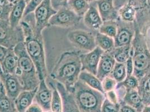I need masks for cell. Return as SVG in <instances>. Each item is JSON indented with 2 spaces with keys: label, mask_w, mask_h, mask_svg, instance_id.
I'll return each mask as SVG.
<instances>
[{
  "label": "cell",
  "mask_w": 150,
  "mask_h": 112,
  "mask_svg": "<svg viewBox=\"0 0 150 112\" xmlns=\"http://www.w3.org/2000/svg\"><path fill=\"white\" fill-rule=\"evenodd\" d=\"M20 26L24 36V45L28 55L34 63L40 80H46L48 71L45 61L44 40L42 35L35 32L34 13L24 16Z\"/></svg>",
  "instance_id": "1"
},
{
  "label": "cell",
  "mask_w": 150,
  "mask_h": 112,
  "mask_svg": "<svg viewBox=\"0 0 150 112\" xmlns=\"http://www.w3.org/2000/svg\"><path fill=\"white\" fill-rule=\"evenodd\" d=\"M86 1L88 2V3L91 4V3H93L94 2H96V1H97L98 0H86Z\"/></svg>",
  "instance_id": "47"
},
{
  "label": "cell",
  "mask_w": 150,
  "mask_h": 112,
  "mask_svg": "<svg viewBox=\"0 0 150 112\" xmlns=\"http://www.w3.org/2000/svg\"><path fill=\"white\" fill-rule=\"evenodd\" d=\"M98 11L103 22L119 19L118 9L114 0H98L96 1Z\"/></svg>",
  "instance_id": "14"
},
{
  "label": "cell",
  "mask_w": 150,
  "mask_h": 112,
  "mask_svg": "<svg viewBox=\"0 0 150 112\" xmlns=\"http://www.w3.org/2000/svg\"><path fill=\"white\" fill-rule=\"evenodd\" d=\"M45 80L40 81L34 101L40 106L44 112H50L53 90L52 87L48 86Z\"/></svg>",
  "instance_id": "12"
},
{
  "label": "cell",
  "mask_w": 150,
  "mask_h": 112,
  "mask_svg": "<svg viewBox=\"0 0 150 112\" xmlns=\"http://www.w3.org/2000/svg\"></svg>",
  "instance_id": "52"
},
{
  "label": "cell",
  "mask_w": 150,
  "mask_h": 112,
  "mask_svg": "<svg viewBox=\"0 0 150 112\" xmlns=\"http://www.w3.org/2000/svg\"><path fill=\"white\" fill-rule=\"evenodd\" d=\"M13 50L18 57V66L14 75L19 79L23 90L37 89L40 80L36 67L26 52L24 43L17 44Z\"/></svg>",
  "instance_id": "3"
},
{
  "label": "cell",
  "mask_w": 150,
  "mask_h": 112,
  "mask_svg": "<svg viewBox=\"0 0 150 112\" xmlns=\"http://www.w3.org/2000/svg\"><path fill=\"white\" fill-rule=\"evenodd\" d=\"M13 7V4L8 5L2 6H0V20H8L10 13L11 12Z\"/></svg>",
  "instance_id": "37"
},
{
  "label": "cell",
  "mask_w": 150,
  "mask_h": 112,
  "mask_svg": "<svg viewBox=\"0 0 150 112\" xmlns=\"http://www.w3.org/2000/svg\"><path fill=\"white\" fill-rule=\"evenodd\" d=\"M125 68L127 71V76H129L133 74L134 71V66H133V58H132V48L131 49V53L130 56L128 60L125 62Z\"/></svg>",
  "instance_id": "39"
},
{
  "label": "cell",
  "mask_w": 150,
  "mask_h": 112,
  "mask_svg": "<svg viewBox=\"0 0 150 112\" xmlns=\"http://www.w3.org/2000/svg\"><path fill=\"white\" fill-rule=\"evenodd\" d=\"M52 5L51 0H43L42 4L35 10V32L38 35H42V31L45 28L50 26V18L57 13Z\"/></svg>",
  "instance_id": "8"
},
{
  "label": "cell",
  "mask_w": 150,
  "mask_h": 112,
  "mask_svg": "<svg viewBox=\"0 0 150 112\" xmlns=\"http://www.w3.org/2000/svg\"><path fill=\"white\" fill-rule=\"evenodd\" d=\"M127 0H126L127 1ZM136 9V23L138 26L150 21V0H130Z\"/></svg>",
  "instance_id": "17"
},
{
  "label": "cell",
  "mask_w": 150,
  "mask_h": 112,
  "mask_svg": "<svg viewBox=\"0 0 150 112\" xmlns=\"http://www.w3.org/2000/svg\"><path fill=\"white\" fill-rule=\"evenodd\" d=\"M24 42V36L20 26L13 28L8 20H0V44L8 49H13L21 42Z\"/></svg>",
  "instance_id": "6"
},
{
  "label": "cell",
  "mask_w": 150,
  "mask_h": 112,
  "mask_svg": "<svg viewBox=\"0 0 150 112\" xmlns=\"http://www.w3.org/2000/svg\"><path fill=\"white\" fill-rule=\"evenodd\" d=\"M76 103L81 112H101L105 94L89 87L79 80L72 93Z\"/></svg>",
  "instance_id": "4"
},
{
  "label": "cell",
  "mask_w": 150,
  "mask_h": 112,
  "mask_svg": "<svg viewBox=\"0 0 150 112\" xmlns=\"http://www.w3.org/2000/svg\"><path fill=\"white\" fill-rule=\"evenodd\" d=\"M4 86H3V84H2V81H1V77H0V89L1 88V87H2Z\"/></svg>",
  "instance_id": "49"
},
{
  "label": "cell",
  "mask_w": 150,
  "mask_h": 112,
  "mask_svg": "<svg viewBox=\"0 0 150 112\" xmlns=\"http://www.w3.org/2000/svg\"><path fill=\"white\" fill-rule=\"evenodd\" d=\"M8 49L0 44V63L2 62L5 57L6 55Z\"/></svg>",
  "instance_id": "44"
},
{
  "label": "cell",
  "mask_w": 150,
  "mask_h": 112,
  "mask_svg": "<svg viewBox=\"0 0 150 112\" xmlns=\"http://www.w3.org/2000/svg\"><path fill=\"white\" fill-rule=\"evenodd\" d=\"M120 104L119 112H137L134 108L124 103H120Z\"/></svg>",
  "instance_id": "43"
},
{
  "label": "cell",
  "mask_w": 150,
  "mask_h": 112,
  "mask_svg": "<svg viewBox=\"0 0 150 112\" xmlns=\"http://www.w3.org/2000/svg\"><path fill=\"white\" fill-rule=\"evenodd\" d=\"M1 65L3 73L15 74L18 66V57L13 49H8Z\"/></svg>",
  "instance_id": "22"
},
{
  "label": "cell",
  "mask_w": 150,
  "mask_h": 112,
  "mask_svg": "<svg viewBox=\"0 0 150 112\" xmlns=\"http://www.w3.org/2000/svg\"><path fill=\"white\" fill-rule=\"evenodd\" d=\"M141 33L144 34L145 41L150 52V21L144 25Z\"/></svg>",
  "instance_id": "38"
},
{
  "label": "cell",
  "mask_w": 150,
  "mask_h": 112,
  "mask_svg": "<svg viewBox=\"0 0 150 112\" xmlns=\"http://www.w3.org/2000/svg\"><path fill=\"white\" fill-rule=\"evenodd\" d=\"M119 83L124 86L127 90L137 89L139 81L135 76L132 75L129 76H127L124 81Z\"/></svg>",
  "instance_id": "33"
},
{
  "label": "cell",
  "mask_w": 150,
  "mask_h": 112,
  "mask_svg": "<svg viewBox=\"0 0 150 112\" xmlns=\"http://www.w3.org/2000/svg\"><path fill=\"white\" fill-rule=\"evenodd\" d=\"M10 3L8 0H0V6H7L10 4Z\"/></svg>",
  "instance_id": "45"
},
{
  "label": "cell",
  "mask_w": 150,
  "mask_h": 112,
  "mask_svg": "<svg viewBox=\"0 0 150 112\" xmlns=\"http://www.w3.org/2000/svg\"><path fill=\"white\" fill-rule=\"evenodd\" d=\"M25 112H44L42 108L37 103H33L25 111Z\"/></svg>",
  "instance_id": "42"
},
{
  "label": "cell",
  "mask_w": 150,
  "mask_h": 112,
  "mask_svg": "<svg viewBox=\"0 0 150 112\" xmlns=\"http://www.w3.org/2000/svg\"><path fill=\"white\" fill-rule=\"evenodd\" d=\"M104 51L96 47L94 50L85 53H80L82 71H86L96 75L98 65Z\"/></svg>",
  "instance_id": "11"
},
{
  "label": "cell",
  "mask_w": 150,
  "mask_h": 112,
  "mask_svg": "<svg viewBox=\"0 0 150 112\" xmlns=\"http://www.w3.org/2000/svg\"><path fill=\"white\" fill-rule=\"evenodd\" d=\"M0 77L7 96L15 100L23 90L19 79L13 74L5 73L0 75Z\"/></svg>",
  "instance_id": "13"
},
{
  "label": "cell",
  "mask_w": 150,
  "mask_h": 112,
  "mask_svg": "<svg viewBox=\"0 0 150 112\" xmlns=\"http://www.w3.org/2000/svg\"><path fill=\"white\" fill-rule=\"evenodd\" d=\"M118 30L114 38L115 47L131 45L134 36L136 22L128 23L117 20Z\"/></svg>",
  "instance_id": "10"
},
{
  "label": "cell",
  "mask_w": 150,
  "mask_h": 112,
  "mask_svg": "<svg viewBox=\"0 0 150 112\" xmlns=\"http://www.w3.org/2000/svg\"><path fill=\"white\" fill-rule=\"evenodd\" d=\"M134 66L133 74L139 80L150 68V52L144 34L136 24L135 33L131 44Z\"/></svg>",
  "instance_id": "5"
},
{
  "label": "cell",
  "mask_w": 150,
  "mask_h": 112,
  "mask_svg": "<svg viewBox=\"0 0 150 112\" xmlns=\"http://www.w3.org/2000/svg\"><path fill=\"white\" fill-rule=\"evenodd\" d=\"M131 45L121 47H115L112 55L117 62L125 63L130 56Z\"/></svg>",
  "instance_id": "31"
},
{
  "label": "cell",
  "mask_w": 150,
  "mask_h": 112,
  "mask_svg": "<svg viewBox=\"0 0 150 112\" xmlns=\"http://www.w3.org/2000/svg\"><path fill=\"white\" fill-rule=\"evenodd\" d=\"M50 87L53 90L52 99L51 101L50 112H62L63 102L61 94L57 90L56 85L50 83Z\"/></svg>",
  "instance_id": "29"
},
{
  "label": "cell",
  "mask_w": 150,
  "mask_h": 112,
  "mask_svg": "<svg viewBox=\"0 0 150 112\" xmlns=\"http://www.w3.org/2000/svg\"><path fill=\"white\" fill-rule=\"evenodd\" d=\"M10 3H11V4H13V2H16V1H18V0H8Z\"/></svg>",
  "instance_id": "50"
},
{
  "label": "cell",
  "mask_w": 150,
  "mask_h": 112,
  "mask_svg": "<svg viewBox=\"0 0 150 112\" xmlns=\"http://www.w3.org/2000/svg\"><path fill=\"white\" fill-rule=\"evenodd\" d=\"M141 112H150V106H144Z\"/></svg>",
  "instance_id": "46"
},
{
  "label": "cell",
  "mask_w": 150,
  "mask_h": 112,
  "mask_svg": "<svg viewBox=\"0 0 150 112\" xmlns=\"http://www.w3.org/2000/svg\"><path fill=\"white\" fill-rule=\"evenodd\" d=\"M119 19L123 22L131 23L136 22L137 11L130 0H127L118 9Z\"/></svg>",
  "instance_id": "21"
},
{
  "label": "cell",
  "mask_w": 150,
  "mask_h": 112,
  "mask_svg": "<svg viewBox=\"0 0 150 112\" xmlns=\"http://www.w3.org/2000/svg\"><path fill=\"white\" fill-rule=\"evenodd\" d=\"M82 18L77 15L67 6L57 10L50 18L49 26H57L62 28H69L78 25Z\"/></svg>",
  "instance_id": "9"
},
{
  "label": "cell",
  "mask_w": 150,
  "mask_h": 112,
  "mask_svg": "<svg viewBox=\"0 0 150 112\" xmlns=\"http://www.w3.org/2000/svg\"><path fill=\"white\" fill-rule=\"evenodd\" d=\"M56 86L62 97V112H81L76 103L73 94L69 91L59 82H56Z\"/></svg>",
  "instance_id": "18"
},
{
  "label": "cell",
  "mask_w": 150,
  "mask_h": 112,
  "mask_svg": "<svg viewBox=\"0 0 150 112\" xmlns=\"http://www.w3.org/2000/svg\"><path fill=\"white\" fill-rule=\"evenodd\" d=\"M79 80L83 82L89 87L105 94L102 87L101 81L96 77V75L90 73L86 71H82L80 74Z\"/></svg>",
  "instance_id": "25"
},
{
  "label": "cell",
  "mask_w": 150,
  "mask_h": 112,
  "mask_svg": "<svg viewBox=\"0 0 150 112\" xmlns=\"http://www.w3.org/2000/svg\"><path fill=\"white\" fill-rule=\"evenodd\" d=\"M137 88L144 106H150V68L139 80Z\"/></svg>",
  "instance_id": "24"
},
{
  "label": "cell",
  "mask_w": 150,
  "mask_h": 112,
  "mask_svg": "<svg viewBox=\"0 0 150 112\" xmlns=\"http://www.w3.org/2000/svg\"><path fill=\"white\" fill-rule=\"evenodd\" d=\"M95 43L96 47L105 52H112L115 48L114 38L103 34L99 31L95 35Z\"/></svg>",
  "instance_id": "26"
},
{
  "label": "cell",
  "mask_w": 150,
  "mask_h": 112,
  "mask_svg": "<svg viewBox=\"0 0 150 112\" xmlns=\"http://www.w3.org/2000/svg\"><path fill=\"white\" fill-rule=\"evenodd\" d=\"M68 1L69 0H51V2L53 7L57 11L62 7L66 6Z\"/></svg>",
  "instance_id": "41"
},
{
  "label": "cell",
  "mask_w": 150,
  "mask_h": 112,
  "mask_svg": "<svg viewBox=\"0 0 150 112\" xmlns=\"http://www.w3.org/2000/svg\"><path fill=\"white\" fill-rule=\"evenodd\" d=\"M120 103L115 104L105 98L101 106V112H119Z\"/></svg>",
  "instance_id": "35"
},
{
  "label": "cell",
  "mask_w": 150,
  "mask_h": 112,
  "mask_svg": "<svg viewBox=\"0 0 150 112\" xmlns=\"http://www.w3.org/2000/svg\"><path fill=\"white\" fill-rule=\"evenodd\" d=\"M118 82L110 76H106L101 81L102 87L105 94L106 92L114 90Z\"/></svg>",
  "instance_id": "34"
},
{
  "label": "cell",
  "mask_w": 150,
  "mask_h": 112,
  "mask_svg": "<svg viewBox=\"0 0 150 112\" xmlns=\"http://www.w3.org/2000/svg\"><path fill=\"white\" fill-rule=\"evenodd\" d=\"M67 37L71 44L79 50L88 52L96 47L95 35L92 32L76 29L69 31Z\"/></svg>",
  "instance_id": "7"
},
{
  "label": "cell",
  "mask_w": 150,
  "mask_h": 112,
  "mask_svg": "<svg viewBox=\"0 0 150 112\" xmlns=\"http://www.w3.org/2000/svg\"><path fill=\"white\" fill-rule=\"evenodd\" d=\"M26 3L25 0H18L13 4V7L10 13L8 21L13 28L20 26L21 20L24 16Z\"/></svg>",
  "instance_id": "19"
},
{
  "label": "cell",
  "mask_w": 150,
  "mask_h": 112,
  "mask_svg": "<svg viewBox=\"0 0 150 112\" xmlns=\"http://www.w3.org/2000/svg\"><path fill=\"white\" fill-rule=\"evenodd\" d=\"M105 98L115 104L119 103V100L115 90H111L110 91L105 93Z\"/></svg>",
  "instance_id": "40"
},
{
  "label": "cell",
  "mask_w": 150,
  "mask_h": 112,
  "mask_svg": "<svg viewBox=\"0 0 150 112\" xmlns=\"http://www.w3.org/2000/svg\"><path fill=\"white\" fill-rule=\"evenodd\" d=\"M118 30L117 20H110L103 22L99 32L109 37L114 38Z\"/></svg>",
  "instance_id": "30"
},
{
  "label": "cell",
  "mask_w": 150,
  "mask_h": 112,
  "mask_svg": "<svg viewBox=\"0 0 150 112\" xmlns=\"http://www.w3.org/2000/svg\"><path fill=\"white\" fill-rule=\"evenodd\" d=\"M43 1V0H30V2L26 4L24 16L30 13H34Z\"/></svg>",
  "instance_id": "36"
},
{
  "label": "cell",
  "mask_w": 150,
  "mask_h": 112,
  "mask_svg": "<svg viewBox=\"0 0 150 112\" xmlns=\"http://www.w3.org/2000/svg\"><path fill=\"white\" fill-rule=\"evenodd\" d=\"M118 83L124 81L127 77L125 63H115L112 72L109 75Z\"/></svg>",
  "instance_id": "32"
},
{
  "label": "cell",
  "mask_w": 150,
  "mask_h": 112,
  "mask_svg": "<svg viewBox=\"0 0 150 112\" xmlns=\"http://www.w3.org/2000/svg\"><path fill=\"white\" fill-rule=\"evenodd\" d=\"M115 63L116 61L112 55V52H104L101 56L96 75L100 81H102L106 76H109Z\"/></svg>",
  "instance_id": "16"
},
{
  "label": "cell",
  "mask_w": 150,
  "mask_h": 112,
  "mask_svg": "<svg viewBox=\"0 0 150 112\" xmlns=\"http://www.w3.org/2000/svg\"><path fill=\"white\" fill-rule=\"evenodd\" d=\"M80 52L67 50L61 54L50 73V77L59 82L71 93L79 80L82 71Z\"/></svg>",
  "instance_id": "2"
},
{
  "label": "cell",
  "mask_w": 150,
  "mask_h": 112,
  "mask_svg": "<svg viewBox=\"0 0 150 112\" xmlns=\"http://www.w3.org/2000/svg\"><path fill=\"white\" fill-rule=\"evenodd\" d=\"M38 88V87H37ZM37 88L31 90H23L14 100L18 112H25L33 103Z\"/></svg>",
  "instance_id": "20"
},
{
  "label": "cell",
  "mask_w": 150,
  "mask_h": 112,
  "mask_svg": "<svg viewBox=\"0 0 150 112\" xmlns=\"http://www.w3.org/2000/svg\"><path fill=\"white\" fill-rule=\"evenodd\" d=\"M0 112H18L15 101L7 96L4 86L0 89Z\"/></svg>",
  "instance_id": "28"
},
{
  "label": "cell",
  "mask_w": 150,
  "mask_h": 112,
  "mask_svg": "<svg viewBox=\"0 0 150 112\" xmlns=\"http://www.w3.org/2000/svg\"><path fill=\"white\" fill-rule=\"evenodd\" d=\"M3 74V71H2V69L1 67V63H0V75Z\"/></svg>",
  "instance_id": "48"
},
{
  "label": "cell",
  "mask_w": 150,
  "mask_h": 112,
  "mask_svg": "<svg viewBox=\"0 0 150 112\" xmlns=\"http://www.w3.org/2000/svg\"><path fill=\"white\" fill-rule=\"evenodd\" d=\"M66 6L80 17L83 18L88 11L90 4L86 0H69Z\"/></svg>",
  "instance_id": "27"
},
{
  "label": "cell",
  "mask_w": 150,
  "mask_h": 112,
  "mask_svg": "<svg viewBox=\"0 0 150 112\" xmlns=\"http://www.w3.org/2000/svg\"><path fill=\"white\" fill-rule=\"evenodd\" d=\"M121 103H124L134 108L137 112H141L144 108V103L137 89L127 90V92Z\"/></svg>",
  "instance_id": "23"
},
{
  "label": "cell",
  "mask_w": 150,
  "mask_h": 112,
  "mask_svg": "<svg viewBox=\"0 0 150 112\" xmlns=\"http://www.w3.org/2000/svg\"><path fill=\"white\" fill-rule=\"evenodd\" d=\"M82 19L84 24L88 28L96 32L99 31L103 21L98 11L96 2L90 4L88 11L84 15Z\"/></svg>",
  "instance_id": "15"
},
{
  "label": "cell",
  "mask_w": 150,
  "mask_h": 112,
  "mask_svg": "<svg viewBox=\"0 0 150 112\" xmlns=\"http://www.w3.org/2000/svg\"><path fill=\"white\" fill-rule=\"evenodd\" d=\"M30 0H25V2L26 3V4H28V3L30 2Z\"/></svg>",
  "instance_id": "51"
}]
</instances>
